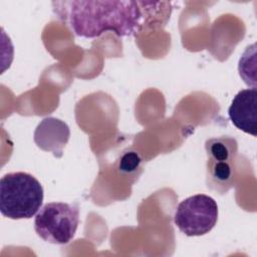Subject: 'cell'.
Segmentation results:
<instances>
[{"label": "cell", "instance_id": "obj_6", "mask_svg": "<svg viewBox=\"0 0 257 257\" xmlns=\"http://www.w3.org/2000/svg\"><path fill=\"white\" fill-rule=\"evenodd\" d=\"M231 122L240 131L253 137L257 136V89L240 90L233 98L228 109Z\"/></svg>", "mask_w": 257, "mask_h": 257}, {"label": "cell", "instance_id": "obj_3", "mask_svg": "<svg viewBox=\"0 0 257 257\" xmlns=\"http://www.w3.org/2000/svg\"><path fill=\"white\" fill-rule=\"evenodd\" d=\"M207 155V187L226 194L235 184L238 144L234 138L219 137L205 143Z\"/></svg>", "mask_w": 257, "mask_h": 257}, {"label": "cell", "instance_id": "obj_7", "mask_svg": "<svg viewBox=\"0 0 257 257\" xmlns=\"http://www.w3.org/2000/svg\"><path fill=\"white\" fill-rule=\"evenodd\" d=\"M69 137L70 130L67 123L53 116L43 118L34 132L36 146L45 152H51L56 158L62 157Z\"/></svg>", "mask_w": 257, "mask_h": 257}, {"label": "cell", "instance_id": "obj_1", "mask_svg": "<svg viewBox=\"0 0 257 257\" xmlns=\"http://www.w3.org/2000/svg\"><path fill=\"white\" fill-rule=\"evenodd\" d=\"M66 8L68 25L76 36L96 38L105 32L118 37L138 32L147 2L128 0H74L58 2Z\"/></svg>", "mask_w": 257, "mask_h": 257}, {"label": "cell", "instance_id": "obj_2", "mask_svg": "<svg viewBox=\"0 0 257 257\" xmlns=\"http://www.w3.org/2000/svg\"><path fill=\"white\" fill-rule=\"evenodd\" d=\"M43 188L31 174L9 173L0 180V211L9 219H30L42 207Z\"/></svg>", "mask_w": 257, "mask_h": 257}, {"label": "cell", "instance_id": "obj_5", "mask_svg": "<svg viewBox=\"0 0 257 257\" xmlns=\"http://www.w3.org/2000/svg\"><path fill=\"white\" fill-rule=\"evenodd\" d=\"M218 221V205L205 194L186 198L177 206L174 223L189 237L203 236L209 233Z\"/></svg>", "mask_w": 257, "mask_h": 257}, {"label": "cell", "instance_id": "obj_4", "mask_svg": "<svg viewBox=\"0 0 257 257\" xmlns=\"http://www.w3.org/2000/svg\"><path fill=\"white\" fill-rule=\"evenodd\" d=\"M78 223L79 209L76 205L51 202L42 206L37 212L34 229L42 240L64 245L73 239Z\"/></svg>", "mask_w": 257, "mask_h": 257}]
</instances>
